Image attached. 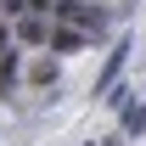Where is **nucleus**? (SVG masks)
<instances>
[{
	"instance_id": "2",
	"label": "nucleus",
	"mask_w": 146,
	"mask_h": 146,
	"mask_svg": "<svg viewBox=\"0 0 146 146\" xmlns=\"http://www.w3.org/2000/svg\"><path fill=\"white\" fill-rule=\"evenodd\" d=\"M17 39L23 45H45L51 39V23L39 17V11H28V17H17Z\"/></svg>"
},
{
	"instance_id": "7",
	"label": "nucleus",
	"mask_w": 146,
	"mask_h": 146,
	"mask_svg": "<svg viewBox=\"0 0 146 146\" xmlns=\"http://www.w3.org/2000/svg\"><path fill=\"white\" fill-rule=\"evenodd\" d=\"M11 84H17V51H6V56H0V96L11 90Z\"/></svg>"
},
{
	"instance_id": "1",
	"label": "nucleus",
	"mask_w": 146,
	"mask_h": 146,
	"mask_svg": "<svg viewBox=\"0 0 146 146\" xmlns=\"http://www.w3.org/2000/svg\"><path fill=\"white\" fill-rule=\"evenodd\" d=\"M51 11H56L62 23H73V28H84V34H90V28L101 34V11H90V6H79V0H56Z\"/></svg>"
},
{
	"instance_id": "6",
	"label": "nucleus",
	"mask_w": 146,
	"mask_h": 146,
	"mask_svg": "<svg viewBox=\"0 0 146 146\" xmlns=\"http://www.w3.org/2000/svg\"><path fill=\"white\" fill-rule=\"evenodd\" d=\"M124 51H129V45H112V56H107V73L96 79V90H107L112 79H118V68H124Z\"/></svg>"
},
{
	"instance_id": "10",
	"label": "nucleus",
	"mask_w": 146,
	"mask_h": 146,
	"mask_svg": "<svg viewBox=\"0 0 146 146\" xmlns=\"http://www.w3.org/2000/svg\"><path fill=\"white\" fill-rule=\"evenodd\" d=\"M6 51H11V28H0V56H6Z\"/></svg>"
},
{
	"instance_id": "8",
	"label": "nucleus",
	"mask_w": 146,
	"mask_h": 146,
	"mask_svg": "<svg viewBox=\"0 0 146 146\" xmlns=\"http://www.w3.org/2000/svg\"><path fill=\"white\" fill-rule=\"evenodd\" d=\"M0 11H6V17H23V11H28V0H0Z\"/></svg>"
},
{
	"instance_id": "9",
	"label": "nucleus",
	"mask_w": 146,
	"mask_h": 146,
	"mask_svg": "<svg viewBox=\"0 0 146 146\" xmlns=\"http://www.w3.org/2000/svg\"><path fill=\"white\" fill-rule=\"evenodd\" d=\"M51 6L56 0H28V11H39V17H51Z\"/></svg>"
},
{
	"instance_id": "5",
	"label": "nucleus",
	"mask_w": 146,
	"mask_h": 146,
	"mask_svg": "<svg viewBox=\"0 0 146 146\" xmlns=\"http://www.w3.org/2000/svg\"><path fill=\"white\" fill-rule=\"evenodd\" d=\"M124 135H146V107L124 101Z\"/></svg>"
},
{
	"instance_id": "3",
	"label": "nucleus",
	"mask_w": 146,
	"mask_h": 146,
	"mask_svg": "<svg viewBox=\"0 0 146 146\" xmlns=\"http://www.w3.org/2000/svg\"><path fill=\"white\" fill-rule=\"evenodd\" d=\"M45 45H51V51H62V56H73V51H84V28H51V39H45Z\"/></svg>"
},
{
	"instance_id": "4",
	"label": "nucleus",
	"mask_w": 146,
	"mask_h": 146,
	"mask_svg": "<svg viewBox=\"0 0 146 146\" xmlns=\"http://www.w3.org/2000/svg\"><path fill=\"white\" fill-rule=\"evenodd\" d=\"M28 84H39V90H45V84H56V62H51V56H39L34 68H28Z\"/></svg>"
}]
</instances>
